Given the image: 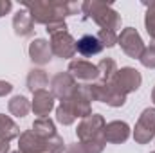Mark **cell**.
Listing matches in <instances>:
<instances>
[{"label":"cell","instance_id":"cell-1","mask_svg":"<svg viewBox=\"0 0 155 153\" xmlns=\"http://www.w3.org/2000/svg\"><path fill=\"white\" fill-rule=\"evenodd\" d=\"M81 13L85 15V18H92L101 29L117 31L121 27V15L108 2L87 0V2L81 4Z\"/></svg>","mask_w":155,"mask_h":153},{"label":"cell","instance_id":"cell-2","mask_svg":"<svg viewBox=\"0 0 155 153\" xmlns=\"http://www.w3.org/2000/svg\"><path fill=\"white\" fill-rule=\"evenodd\" d=\"M105 126H107L105 117L99 114H92V115H88V117H85V119H81V122L78 124V130H76V135H78V139H79V142L101 139Z\"/></svg>","mask_w":155,"mask_h":153},{"label":"cell","instance_id":"cell-3","mask_svg":"<svg viewBox=\"0 0 155 153\" xmlns=\"http://www.w3.org/2000/svg\"><path fill=\"white\" fill-rule=\"evenodd\" d=\"M117 43L121 45L123 52H124L126 56L134 58V60H139L141 54L144 52V47H146L144 41H143V38H141V34H139L137 29H134V27L123 29V31L117 34Z\"/></svg>","mask_w":155,"mask_h":153},{"label":"cell","instance_id":"cell-4","mask_svg":"<svg viewBox=\"0 0 155 153\" xmlns=\"http://www.w3.org/2000/svg\"><path fill=\"white\" fill-rule=\"evenodd\" d=\"M155 137V108H146L139 115L134 128V141L137 144H148Z\"/></svg>","mask_w":155,"mask_h":153},{"label":"cell","instance_id":"cell-5","mask_svg":"<svg viewBox=\"0 0 155 153\" xmlns=\"http://www.w3.org/2000/svg\"><path fill=\"white\" fill-rule=\"evenodd\" d=\"M67 72L76 79V83L88 85V83L99 81L97 65H94V63H90V61H85V60H72V61L69 63V70H67Z\"/></svg>","mask_w":155,"mask_h":153},{"label":"cell","instance_id":"cell-6","mask_svg":"<svg viewBox=\"0 0 155 153\" xmlns=\"http://www.w3.org/2000/svg\"><path fill=\"white\" fill-rule=\"evenodd\" d=\"M78 88H79V85L69 72H58L51 79V94L54 97H58L60 101L69 99L71 96H74L78 92Z\"/></svg>","mask_w":155,"mask_h":153},{"label":"cell","instance_id":"cell-7","mask_svg":"<svg viewBox=\"0 0 155 153\" xmlns=\"http://www.w3.org/2000/svg\"><path fill=\"white\" fill-rule=\"evenodd\" d=\"M112 81L123 94H130V92H135L141 86L143 77H141V72L135 70L134 67H123L121 70H117L116 77Z\"/></svg>","mask_w":155,"mask_h":153},{"label":"cell","instance_id":"cell-8","mask_svg":"<svg viewBox=\"0 0 155 153\" xmlns=\"http://www.w3.org/2000/svg\"><path fill=\"white\" fill-rule=\"evenodd\" d=\"M51 50L54 56L58 58H63V60H69L76 54V40L71 36V33H58V34H52L51 36Z\"/></svg>","mask_w":155,"mask_h":153},{"label":"cell","instance_id":"cell-9","mask_svg":"<svg viewBox=\"0 0 155 153\" xmlns=\"http://www.w3.org/2000/svg\"><path fill=\"white\" fill-rule=\"evenodd\" d=\"M103 137L107 142L110 144H123L128 141L130 137V126L124 121H112L107 122L105 130H103Z\"/></svg>","mask_w":155,"mask_h":153},{"label":"cell","instance_id":"cell-10","mask_svg":"<svg viewBox=\"0 0 155 153\" xmlns=\"http://www.w3.org/2000/svg\"><path fill=\"white\" fill-rule=\"evenodd\" d=\"M29 58L35 65H47L52 60V50L49 41L43 38H36L29 45Z\"/></svg>","mask_w":155,"mask_h":153},{"label":"cell","instance_id":"cell-11","mask_svg":"<svg viewBox=\"0 0 155 153\" xmlns=\"http://www.w3.org/2000/svg\"><path fill=\"white\" fill-rule=\"evenodd\" d=\"M54 96L49 90H38L33 94V103H31V110L38 117H47L51 114V110L54 108Z\"/></svg>","mask_w":155,"mask_h":153},{"label":"cell","instance_id":"cell-12","mask_svg":"<svg viewBox=\"0 0 155 153\" xmlns=\"http://www.w3.org/2000/svg\"><path fill=\"white\" fill-rule=\"evenodd\" d=\"M45 141L38 137L33 130L20 133L18 137V151L20 153H43Z\"/></svg>","mask_w":155,"mask_h":153},{"label":"cell","instance_id":"cell-13","mask_svg":"<svg viewBox=\"0 0 155 153\" xmlns=\"http://www.w3.org/2000/svg\"><path fill=\"white\" fill-rule=\"evenodd\" d=\"M103 50V45L99 43V40L92 34H85L76 41V52L85 56V58H90V56H96Z\"/></svg>","mask_w":155,"mask_h":153},{"label":"cell","instance_id":"cell-14","mask_svg":"<svg viewBox=\"0 0 155 153\" xmlns=\"http://www.w3.org/2000/svg\"><path fill=\"white\" fill-rule=\"evenodd\" d=\"M63 101H67V105L72 108V112L76 115V119H85V117H88V115H92V106H90V101L78 90L74 96H71L69 99H63Z\"/></svg>","mask_w":155,"mask_h":153},{"label":"cell","instance_id":"cell-15","mask_svg":"<svg viewBox=\"0 0 155 153\" xmlns=\"http://www.w3.org/2000/svg\"><path fill=\"white\" fill-rule=\"evenodd\" d=\"M13 29L18 36L25 38V36H31L33 34V29H35V22L31 18V15L27 11H18L15 16H13Z\"/></svg>","mask_w":155,"mask_h":153},{"label":"cell","instance_id":"cell-16","mask_svg":"<svg viewBox=\"0 0 155 153\" xmlns=\"http://www.w3.org/2000/svg\"><path fill=\"white\" fill-rule=\"evenodd\" d=\"M31 130H33L38 137H41L43 141H45V139H51V137H54V135H56L54 121H52V119H49V117H38V119L33 122Z\"/></svg>","mask_w":155,"mask_h":153},{"label":"cell","instance_id":"cell-17","mask_svg":"<svg viewBox=\"0 0 155 153\" xmlns=\"http://www.w3.org/2000/svg\"><path fill=\"white\" fill-rule=\"evenodd\" d=\"M20 137V128L18 124L9 117V115H2L0 114V139L4 141H13Z\"/></svg>","mask_w":155,"mask_h":153},{"label":"cell","instance_id":"cell-18","mask_svg":"<svg viewBox=\"0 0 155 153\" xmlns=\"http://www.w3.org/2000/svg\"><path fill=\"white\" fill-rule=\"evenodd\" d=\"M49 85V76L45 70L41 69H33L27 74V88L29 92H38V90H45V86Z\"/></svg>","mask_w":155,"mask_h":153},{"label":"cell","instance_id":"cell-19","mask_svg":"<svg viewBox=\"0 0 155 153\" xmlns=\"http://www.w3.org/2000/svg\"><path fill=\"white\" fill-rule=\"evenodd\" d=\"M7 110H9V114L15 115V117H25L29 114V110H31V103L24 96H15V97L9 99Z\"/></svg>","mask_w":155,"mask_h":153},{"label":"cell","instance_id":"cell-20","mask_svg":"<svg viewBox=\"0 0 155 153\" xmlns=\"http://www.w3.org/2000/svg\"><path fill=\"white\" fill-rule=\"evenodd\" d=\"M97 70H99V81H112L117 74V63L116 60L112 58H103L99 63H97Z\"/></svg>","mask_w":155,"mask_h":153},{"label":"cell","instance_id":"cell-21","mask_svg":"<svg viewBox=\"0 0 155 153\" xmlns=\"http://www.w3.org/2000/svg\"><path fill=\"white\" fill-rule=\"evenodd\" d=\"M56 121L63 126H71L74 121H76V115L72 112V108L67 105V101H61L60 106L56 108Z\"/></svg>","mask_w":155,"mask_h":153},{"label":"cell","instance_id":"cell-22","mask_svg":"<svg viewBox=\"0 0 155 153\" xmlns=\"http://www.w3.org/2000/svg\"><path fill=\"white\" fill-rule=\"evenodd\" d=\"M105 144H107V141H105V137H101V139H94V141H83L78 146H79L81 153H103Z\"/></svg>","mask_w":155,"mask_h":153},{"label":"cell","instance_id":"cell-23","mask_svg":"<svg viewBox=\"0 0 155 153\" xmlns=\"http://www.w3.org/2000/svg\"><path fill=\"white\" fill-rule=\"evenodd\" d=\"M148 7L146 11V16H144V27H146V33L148 36L155 41V2H150V4H144Z\"/></svg>","mask_w":155,"mask_h":153},{"label":"cell","instance_id":"cell-24","mask_svg":"<svg viewBox=\"0 0 155 153\" xmlns=\"http://www.w3.org/2000/svg\"><path fill=\"white\" fill-rule=\"evenodd\" d=\"M63 151H65V142L58 133L54 137H51V139H45L43 153H63Z\"/></svg>","mask_w":155,"mask_h":153},{"label":"cell","instance_id":"cell-25","mask_svg":"<svg viewBox=\"0 0 155 153\" xmlns=\"http://www.w3.org/2000/svg\"><path fill=\"white\" fill-rule=\"evenodd\" d=\"M96 38L99 40V43L103 45V49H105V47H107V49H110V47L117 45V33H116V31L101 29V31L96 34Z\"/></svg>","mask_w":155,"mask_h":153},{"label":"cell","instance_id":"cell-26","mask_svg":"<svg viewBox=\"0 0 155 153\" xmlns=\"http://www.w3.org/2000/svg\"><path fill=\"white\" fill-rule=\"evenodd\" d=\"M139 61L146 69H155V41H152L148 47H144V52L141 54Z\"/></svg>","mask_w":155,"mask_h":153},{"label":"cell","instance_id":"cell-27","mask_svg":"<svg viewBox=\"0 0 155 153\" xmlns=\"http://www.w3.org/2000/svg\"><path fill=\"white\" fill-rule=\"evenodd\" d=\"M45 31L52 36V34H58V33H65L67 31V24L63 18H58V20H52L45 25Z\"/></svg>","mask_w":155,"mask_h":153},{"label":"cell","instance_id":"cell-28","mask_svg":"<svg viewBox=\"0 0 155 153\" xmlns=\"http://www.w3.org/2000/svg\"><path fill=\"white\" fill-rule=\"evenodd\" d=\"M11 92H13V85L9 81H0V97H4Z\"/></svg>","mask_w":155,"mask_h":153},{"label":"cell","instance_id":"cell-29","mask_svg":"<svg viewBox=\"0 0 155 153\" xmlns=\"http://www.w3.org/2000/svg\"><path fill=\"white\" fill-rule=\"evenodd\" d=\"M11 7H13L11 0H0V18H2L4 15H7V13L11 11Z\"/></svg>","mask_w":155,"mask_h":153},{"label":"cell","instance_id":"cell-30","mask_svg":"<svg viewBox=\"0 0 155 153\" xmlns=\"http://www.w3.org/2000/svg\"><path fill=\"white\" fill-rule=\"evenodd\" d=\"M0 153H11L9 151V142L4 139H0Z\"/></svg>","mask_w":155,"mask_h":153},{"label":"cell","instance_id":"cell-31","mask_svg":"<svg viewBox=\"0 0 155 153\" xmlns=\"http://www.w3.org/2000/svg\"><path fill=\"white\" fill-rule=\"evenodd\" d=\"M65 153H81V151H79V146L78 144H72V146H69L65 150Z\"/></svg>","mask_w":155,"mask_h":153},{"label":"cell","instance_id":"cell-32","mask_svg":"<svg viewBox=\"0 0 155 153\" xmlns=\"http://www.w3.org/2000/svg\"><path fill=\"white\" fill-rule=\"evenodd\" d=\"M152 101H153V105H155V86H153V90H152Z\"/></svg>","mask_w":155,"mask_h":153},{"label":"cell","instance_id":"cell-33","mask_svg":"<svg viewBox=\"0 0 155 153\" xmlns=\"http://www.w3.org/2000/svg\"><path fill=\"white\" fill-rule=\"evenodd\" d=\"M152 153H155V151H152Z\"/></svg>","mask_w":155,"mask_h":153}]
</instances>
